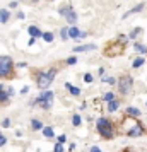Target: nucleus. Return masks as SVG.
I'll return each instance as SVG.
<instances>
[{
    "label": "nucleus",
    "mask_w": 147,
    "mask_h": 152,
    "mask_svg": "<svg viewBox=\"0 0 147 152\" xmlns=\"http://www.w3.org/2000/svg\"><path fill=\"white\" fill-rule=\"evenodd\" d=\"M56 75V70L55 69H50L48 72H41L39 75H38V87L39 89H48L50 87V84L53 82V79H55Z\"/></svg>",
    "instance_id": "1"
},
{
    "label": "nucleus",
    "mask_w": 147,
    "mask_h": 152,
    "mask_svg": "<svg viewBox=\"0 0 147 152\" xmlns=\"http://www.w3.org/2000/svg\"><path fill=\"white\" fill-rule=\"evenodd\" d=\"M36 104H41V108H45V110L51 108V104H53V92L48 91V89H43V92L39 94V97H38L36 101H33L31 106H36Z\"/></svg>",
    "instance_id": "2"
},
{
    "label": "nucleus",
    "mask_w": 147,
    "mask_h": 152,
    "mask_svg": "<svg viewBox=\"0 0 147 152\" xmlns=\"http://www.w3.org/2000/svg\"><path fill=\"white\" fill-rule=\"evenodd\" d=\"M96 126H98V132L105 138H111L113 137V125L110 123L108 118H99L98 121H96Z\"/></svg>",
    "instance_id": "3"
},
{
    "label": "nucleus",
    "mask_w": 147,
    "mask_h": 152,
    "mask_svg": "<svg viewBox=\"0 0 147 152\" xmlns=\"http://www.w3.org/2000/svg\"><path fill=\"white\" fill-rule=\"evenodd\" d=\"M14 63L9 56H0V77H9L12 75Z\"/></svg>",
    "instance_id": "4"
},
{
    "label": "nucleus",
    "mask_w": 147,
    "mask_h": 152,
    "mask_svg": "<svg viewBox=\"0 0 147 152\" xmlns=\"http://www.w3.org/2000/svg\"><path fill=\"white\" fill-rule=\"evenodd\" d=\"M132 86H133V79L130 75H123L121 79L118 80V89H120V94H128L132 91Z\"/></svg>",
    "instance_id": "5"
},
{
    "label": "nucleus",
    "mask_w": 147,
    "mask_h": 152,
    "mask_svg": "<svg viewBox=\"0 0 147 152\" xmlns=\"http://www.w3.org/2000/svg\"><path fill=\"white\" fill-rule=\"evenodd\" d=\"M142 133H144L142 125H135L133 128H130V130L127 132V135H128V137H139V135H142Z\"/></svg>",
    "instance_id": "6"
},
{
    "label": "nucleus",
    "mask_w": 147,
    "mask_h": 152,
    "mask_svg": "<svg viewBox=\"0 0 147 152\" xmlns=\"http://www.w3.org/2000/svg\"><path fill=\"white\" fill-rule=\"evenodd\" d=\"M63 17H65V19H67V22H69V24H72V26L77 22V14H75V10H72V9H69V10H67V14L63 15Z\"/></svg>",
    "instance_id": "7"
},
{
    "label": "nucleus",
    "mask_w": 147,
    "mask_h": 152,
    "mask_svg": "<svg viewBox=\"0 0 147 152\" xmlns=\"http://www.w3.org/2000/svg\"><path fill=\"white\" fill-rule=\"evenodd\" d=\"M96 48H98L96 45H80V46H75V48L72 50V51L82 53V51H92V50H96Z\"/></svg>",
    "instance_id": "8"
},
{
    "label": "nucleus",
    "mask_w": 147,
    "mask_h": 152,
    "mask_svg": "<svg viewBox=\"0 0 147 152\" xmlns=\"http://www.w3.org/2000/svg\"><path fill=\"white\" fill-rule=\"evenodd\" d=\"M140 10H144V4H139V5H135L133 9H130L128 12H125V14H123V19H127L128 15H132V14H137V12H140Z\"/></svg>",
    "instance_id": "9"
},
{
    "label": "nucleus",
    "mask_w": 147,
    "mask_h": 152,
    "mask_svg": "<svg viewBox=\"0 0 147 152\" xmlns=\"http://www.w3.org/2000/svg\"><path fill=\"white\" fill-rule=\"evenodd\" d=\"M127 115H130V116H140L142 113H140L139 108H135V106H127Z\"/></svg>",
    "instance_id": "10"
},
{
    "label": "nucleus",
    "mask_w": 147,
    "mask_h": 152,
    "mask_svg": "<svg viewBox=\"0 0 147 152\" xmlns=\"http://www.w3.org/2000/svg\"><path fill=\"white\" fill-rule=\"evenodd\" d=\"M79 33H80V31H79L75 26H70V28L67 29V34H69V38H72V39H77Z\"/></svg>",
    "instance_id": "11"
},
{
    "label": "nucleus",
    "mask_w": 147,
    "mask_h": 152,
    "mask_svg": "<svg viewBox=\"0 0 147 152\" xmlns=\"http://www.w3.org/2000/svg\"><path fill=\"white\" fill-rule=\"evenodd\" d=\"M28 33L31 34V38H41V31L36 28V26H29V28H28Z\"/></svg>",
    "instance_id": "12"
},
{
    "label": "nucleus",
    "mask_w": 147,
    "mask_h": 152,
    "mask_svg": "<svg viewBox=\"0 0 147 152\" xmlns=\"http://www.w3.org/2000/svg\"><path fill=\"white\" fill-rule=\"evenodd\" d=\"M10 19V12L5 9H0V22H7Z\"/></svg>",
    "instance_id": "13"
},
{
    "label": "nucleus",
    "mask_w": 147,
    "mask_h": 152,
    "mask_svg": "<svg viewBox=\"0 0 147 152\" xmlns=\"http://www.w3.org/2000/svg\"><path fill=\"white\" fill-rule=\"evenodd\" d=\"M118 106H120V103L116 101V99H111V101H108V111H116L118 110Z\"/></svg>",
    "instance_id": "14"
},
{
    "label": "nucleus",
    "mask_w": 147,
    "mask_h": 152,
    "mask_svg": "<svg viewBox=\"0 0 147 152\" xmlns=\"http://www.w3.org/2000/svg\"><path fill=\"white\" fill-rule=\"evenodd\" d=\"M41 130H43V135H45L46 138H53V135H55L51 126H45V128H41Z\"/></svg>",
    "instance_id": "15"
},
{
    "label": "nucleus",
    "mask_w": 147,
    "mask_h": 152,
    "mask_svg": "<svg viewBox=\"0 0 147 152\" xmlns=\"http://www.w3.org/2000/svg\"><path fill=\"white\" fill-rule=\"evenodd\" d=\"M65 87H67V89L74 94V96H79V94H80V89H79V87H74L72 84H65Z\"/></svg>",
    "instance_id": "16"
},
{
    "label": "nucleus",
    "mask_w": 147,
    "mask_h": 152,
    "mask_svg": "<svg viewBox=\"0 0 147 152\" xmlns=\"http://www.w3.org/2000/svg\"><path fill=\"white\" fill-rule=\"evenodd\" d=\"M31 128H33V130H41L43 128L41 121H39V120H33V121H31Z\"/></svg>",
    "instance_id": "17"
},
{
    "label": "nucleus",
    "mask_w": 147,
    "mask_h": 152,
    "mask_svg": "<svg viewBox=\"0 0 147 152\" xmlns=\"http://www.w3.org/2000/svg\"><path fill=\"white\" fill-rule=\"evenodd\" d=\"M41 38L46 43H51L53 41V33H41Z\"/></svg>",
    "instance_id": "18"
},
{
    "label": "nucleus",
    "mask_w": 147,
    "mask_h": 152,
    "mask_svg": "<svg viewBox=\"0 0 147 152\" xmlns=\"http://www.w3.org/2000/svg\"><path fill=\"white\" fill-rule=\"evenodd\" d=\"M142 65H144V58H142V56H139V58H135V60H133V69H139V67H142Z\"/></svg>",
    "instance_id": "19"
},
{
    "label": "nucleus",
    "mask_w": 147,
    "mask_h": 152,
    "mask_svg": "<svg viewBox=\"0 0 147 152\" xmlns=\"http://www.w3.org/2000/svg\"><path fill=\"white\" fill-rule=\"evenodd\" d=\"M135 50L139 51V53H147V46H144V45H140V43H135Z\"/></svg>",
    "instance_id": "20"
},
{
    "label": "nucleus",
    "mask_w": 147,
    "mask_h": 152,
    "mask_svg": "<svg viewBox=\"0 0 147 152\" xmlns=\"http://www.w3.org/2000/svg\"><path fill=\"white\" fill-rule=\"evenodd\" d=\"M80 121H82V120H80V116H79V115H74V116H72V125H74V126H79V125H80Z\"/></svg>",
    "instance_id": "21"
},
{
    "label": "nucleus",
    "mask_w": 147,
    "mask_h": 152,
    "mask_svg": "<svg viewBox=\"0 0 147 152\" xmlns=\"http://www.w3.org/2000/svg\"><path fill=\"white\" fill-rule=\"evenodd\" d=\"M9 97H10V96H9V92H5V89L0 91V101H7Z\"/></svg>",
    "instance_id": "22"
},
{
    "label": "nucleus",
    "mask_w": 147,
    "mask_h": 152,
    "mask_svg": "<svg viewBox=\"0 0 147 152\" xmlns=\"http://www.w3.org/2000/svg\"><path fill=\"white\" fill-rule=\"evenodd\" d=\"M103 99H105V101H111V99H115V92H106Z\"/></svg>",
    "instance_id": "23"
},
{
    "label": "nucleus",
    "mask_w": 147,
    "mask_h": 152,
    "mask_svg": "<svg viewBox=\"0 0 147 152\" xmlns=\"http://www.w3.org/2000/svg\"><path fill=\"white\" fill-rule=\"evenodd\" d=\"M67 29L69 28H63L62 31H60V36H62V39L65 41V39H69V34H67Z\"/></svg>",
    "instance_id": "24"
},
{
    "label": "nucleus",
    "mask_w": 147,
    "mask_h": 152,
    "mask_svg": "<svg viewBox=\"0 0 147 152\" xmlns=\"http://www.w3.org/2000/svg\"><path fill=\"white\" fill-rule=\"evenodd\" d=\"M139 33H142V29H140V28H135V29L132 31V33L128 34V38H135V36L139 34Z\"/></svg>",
    "instance_id": "25"
},
{
    "label": "nucleus",
    "mask_w": 147,
    "mask_h": 152,
    "mask_svg": "<svg viewBox=\"0 0 147 152\" xmlns=\"http://www.w3.org/2000/svg\"><path fill=\"white\" fill-rule=\"evenodd\" d=\"M67 63H69V65H75V63H77V56H69V58H67Z\"/></svg>",
    "instance_id": "26"
},
{
    "label": "nucleus",
    "mask_w": 147,
    "mask_h": 152,
    "mask_svg": "<svg viewBox=\"0 0 147 152\" xmlns=\"http://www.w3.org/2000/svg\"><path fill=\"white\" fill-rule=\"evenodd\" d=\"M92 80H94V79H92L91 74H86V75H84V82H86V84H91Z\"/></svg>",
    "instance_id": "27"
},
{
    "label": "nucleus",
    "mask_w": 147,
    "mask_h": 152,
    "mask_svg": "<svg viewBox=\"0 0 147 152\" xmlns=\"http://www.w3.org/2000/svg\"><path fill=\"white\" fill-rule=\"evenodd\" d=\"M103 82H106V84H111V86H115V79H113V77H105V79H103Z\"/></svg>",
    "instance_id": "28"
},
{
    "label": "nucleus",
    "mask_w": 147,
    "mask_h": 152,
    "mask_svg": "<svg viewBox=\"0 0 147 152\" xmlns=\"http://www.w3.org/2000/svg\"><path fill=\"white\" fill-rule=\"evenodd\" d=\"M2 126H4V128H9V126H10V120H9V118L2 120Z\"/></svg>",
    "instance_id": "29"
},
{
    "label": "nucleus",
    "mask_w": 147,
    "mask_h": 152,
    "mask_svg": "<svg viewBox=\"0 0 147 152\" xmlns=\"http://www.w3.org/2000/svg\"><path fill=\"white\" fill-rule=\"evenodd\" d=\"M55 152H63V145L58 142V144L55 145Z\"/></svg>",
    "instance_id": "30"
},
{
    "label": "nucleus",
    "mask_w": 147,
    "mask_h": 152,
    "mask_svg": "<svg viewBox=\"0 0 147 152\" xmlns=\"http://www.w3.org/2000/svg\"><path fill=\"white\" fill-rule=\"evenodd\" d=\"M70 7H62V9H58V12H60V15H65L67 14V10H69Z\"/></svg>",
    "instance_id": "31"
},
{
    "label": "nucleus",
    "mask_w": 147,
    "mask_h": 152,
    "mask_svg": "<svg viewBox=\"0 0 147 152\" xmlns=\"http://www.w3.org/2000/svg\"><path fill=\"white\" fill-rule=\"evenodd\" d=\"M7 144V138L4 137V135H0V147H2V145H5Z\"/></svg>",
    "instance_id": "32"
},
{
    "label": "nucleus",
    "mask_w": 147,
    "mask_h": 152,
    "mask_svg": "<svg viewBox=\"0 0 147 152\" xmlns=\"http://www.w3.org/2000/svg\"><path fill=\"white\" fill-rule=\"evenodd\" d=\"M65 140H67V137H65V135H60V137H58V142H60V144H63Z\"/></svg>",
    "instance_id": "33"
},
{
    "label": "nucleus",
    "mask_w": 147,
    "mask_h": 152,
    "mask_svg": "<svg viewBox=\"0 0 147 152\" xmlns=\"http://www.w3.org/2000/svg\"><path fill=\"white\" fill-rule=\"evenodd\" d=\"M28 92H29V87H28V86H26V87H22V89H21V94H28Z\"/></svg>",
    "instance_id": "34"
},
{
    "label": "nucleus",
    "mask_w": 147,
    "mask_h": 152,
    "mask_svg": "<svg viewBox=\"0 0 147 152\" xmlns=\"http://www.w3.org/2000/svg\"><path fill=\"white\" fill-rule=\"evenodd\" d=\"M91 152H101V149H99V147H96V145H94V147H91Z\"/></svg>",
    "instance_id": "35"
},
{
    "label": "nucleus",
    "mask_w": 147,
    "mask_h": 152,
    "mask_svg": "<svg viewBox=\"0 0 147 152\" xmlns=\"http://www.w3.org/2000/svg\"><path fill=\"white\" fill-rule=\"evenodd\" d=\"M9 7H10V9H15V7H17V2H10V4H9Z\"/></svg>",
    "instance_id": "36"
},
{
    "label": "nucleus",
    "mask_w": 147,
    "mask_h": 152,
    "mask_svg": "<svg viewBox=\"0 0 147 152\" xmlns=\"http://www.w3.org/2000/svg\"><path fill=\"white\" fill-rule=\"evenodd\" d=\"M17 19H24V12H17Z\"/></svg>",
    "instance_id": "37"
},
{
    "label": "nucleus",
    "mask_w": 147,
    "mask_h": 152,
    "mask_svg": "<svg viewBox=\"0 0 147 152\" xmlns=\"http://www.w3.org/2000/svg\"><path fill=\"white\" fill-rule=\"evenodd\" d=\"M19 67H21V69H24V67H28V63H26V62H21V63H19Z\"/></svg>",
    "instance_id": "38"
},
{
    "label": "nucleus",
    "mask_w": 147,
    "mask_h": 152,
    "mask_svg": "<svg viewBox=\"0 0 147 152\" xmlns=\"http://www.w3.org/2000/svg\"><path fill=\"white\" fill-rule=\"evenodd\" d=\"M2 89H5V86H4V84H0V91Z\"/></svg>",
    "instance_id": "39"
},
{
    "label": "nucleus",
    "mask_w": 147,
    "mask_h": 152,
    "mask_svg": "<svg viewBox=\"0 0 147 152\" xmlns=\"http://www.w3.org/2000/svg\"><path fill=\"white\" fill-rule=\"evenodd\" d=\"M31 2H39V0H31Z\"/></svg>",
    "instance_id": "40"
},
{
    "label": "nucleus",
    "mask_w": 147,
    "mask_h": 152,
    "mask_svg": "<svg viewBox=\"0 0 147 152\" xmlns=\"http://www.w3.org/2000/svg\"><path fill=\"white\" fill-rule=\"evenodd\" d=\"M127 152H128V151H127Z\"/></svg>",
    "instance_id": "41"
}]
</instances>
